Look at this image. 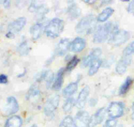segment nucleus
Wrapping results in <instances>:
<instances>
[{
  "mask_svg": "<svg viewBox=\"0 0 134 127\" xmlns=\"http://www.w3.org/2000/svg\"><path fill=\"white\" fill-rule=\"evenodd\" d=\"M117 30H118V26L113 21H109L104 25L98 26L94 31L93 42L96 44L104 42Z\"/></svg>",
  "mask_w": 134,
  "mask_h": 127,
  "instance_id": "1",
  "label": "nucleus"
},
{
  "mask_svg": "<svg viewBox=\"0 0 134 127\" xmlns=\"http://www.w3.org/2000/svg\"><path fill=\"white\" fill-rule=\"evenodd\" d=\"M96 17L90 14L82 18L75 27V31L79 34L88 35L93 33L97 29Z\"/></svg>",
  "mask_w": 134,
  "mask_h": 127,
  "instance_id": "2",
  "label": "nucleus"
},
{
  "mask_svg": "<svg viewBox=\"0 0 134 127\" xmlns=\"http://www.w3.org/2000/svg\"><path fill=\"white\" fill-rule=\"evenodd\" d=\"M64 23L63 20L60 18H54L50 20L46 25L44 32L48 38H57L63 32Z\"/></svg>",
  "mask_w": 134,
  "mask_h": 127,
  "instance_id": "3",
  "label": "nucleus"
},
{
  "mask_svg": "<svg viewBox=\"0 0 134 127\" xmlns=\"http://www.w3.org/2000/svg\"><path fill=\"white\" fill-rule=\"evenodd\" d=\"M130 38V33L125 30H117L109 38L108 41L111 45L119 46L124 44Z\"/></svg>",
  "mask_w": 134,
  "mask_h": 127,
  "instance_id": "4",
  "label": "nucleus"
},
{
  "mask_svg": "<svg viewBox=\"0 0 134 127\" xmlns=\"http://www.w3.org/2000/svg\"><path fill=\"white\" fill-rule=\"evenodd\" d=\"M109 117L112 119L122 117L124 112V104L121 102H113L107 110Z\"/></svg>",
  "mask_w": 134,
  "mask_h": 127,
  "instance_id": "5",
  "label": "nucleus"
},
{
  "mask_svg": "<svg viewBox=\"0 0 134 127\" xmlns=\"http://www.w3.org/2000/svg\"><path fill=\"white\" fill-rule=\"evenodd\" d=\"M60 102V96L58 94L50 96L46 100L44 107V112L46 116L50 117L52 116L58 108Z\"/></svg>",
  "mask_w": 134,
  "mask_h": 127,
  "instance_id": "6",
  "label": "nucleus"
},
{
  "mask_svg": "<svg viewBox=\"0 0 134 127\" xmlns=\"http://www.w3.org/2000/svg\"><path fill=\"white\" fill-rule=\"evenodd\" d=\"M90 117L89 114L85 111L78 112L74 119V127H88Z\"/></svg>",
  "mask_w": 134,
  "mask_h": 127,
  "instance_id": "7",
  "label": "nucleus"
},
{
  "mask_svg": "<svg viewBox=\"0 0 134 127\" xmlns=\"http://www.w3.org/2000/svg\"><path fill=\"white\" fill-rule=\"evenodd\" d=\"M26 21L27 20L25 17H20L14 21H12L11 23H9L8 26V32L14 33V34L18 33L26 26Z\"/></svg>",
  "mask_w": 134,
  "mask_h": 127,
  "instance_id": "8",
  "label": "nucleus"
},
{
  "mask_svg": "<svg viewBox=\"0 0 134 127\" xmlns=\"http://www.w3.org/2000/svg\"><path fill=\"white\" fill-rule=\"evenodd\" d=\"M106 112L107 111L105 108H100V109H99L94 114L90 117L88 127H94L102 123L103 120L105 119Z\"/></svg>",
  "mask_w": 134,
  "mask_h": 127,
  "instance_id": "9",
  "label": "nucleus"
},
{
  "mask_svg": "<svg viewBox=\"0 0 134 127\" xmlns=\"http://www.w3.org/2000/svg\"><path fill=\"white\" fill-rule=\"evenodd\" d=\"M19 111V104L15 97L9 96L7 99V103L4 111L7 115H12Z\"/></svg>",
  "mask_w": 134,
  "mask_h": 127,
  "instance_id": "10",
  "label": "nucleus"
},
{
  "mask_svg": "<svg viewBox=\"0 0 134 127\" xmlns=\"http://www.w3.org/2000/svg\"><path fill=\"white\" fill-rule=\"evenodd\" d=\"M101 54H102L101 49L99 48H96L93 49L91 51L89 55H88V56H86L85 57H84L82 59V62H81V67L85 68V67L89 66L93 60L99 58Z\"/></svg>",
  "mask_w": 134,
  "mask_h": 127,
  "instance_id": "11",
  "label": "nucleus"
},
{
  "mask_svg": "<svg viewBox=\"0 0 134 127\" xmlns=\"http://www.w3.org/2000/svg\"><path fill=\"white\" fill-rule=\"evenodd\" d=\"M70 42L69 39L64 38L61 39L56 47L54 56H61L65 54L67 51L70 49Z\"/></svg>",
  "mask_w": 134,
  "mask_h": 127,
  "instance_id": "12",
  "label": "nucleus"
},
{
  "mask_svg": "<svg viewBox=\"0 0 134 127\" xmlns=\"http://www.w3.org/2000/svg\"><path fill=\"white\" fill-rule=\"evenodd\" d=\"M89 93H90V88H89L88 86H85L81 90L79 94V96H78L77 100H76V106L78 108L81 109L85 106Z\"/></svg>",
  "mask_w": 134,
  "mask_h": 127,
  "instance_id": "13",
  "label": "nucleus"
},
{
  "mask_svg": "<svg viewBox=\"0 0 134 127\" xmlns=\"http://www.w3.org/2000/svg\"><path fill=\"white\" fill-rule=\"evenodd\" d=\"M68 8H67V14L71 20L77 19L81 14V10L75 2L69 1L68 2Z\"/></svg>",
  "mask_w": 134,
  "mask_h": 127,
  "instance_id": "14",
  "label": "nucleus"
},
{
  "mask_svg": "<svg viewBox=\"0 0 134 127\" xmlns=\"http://www.w3.org/2000/svg\"><path fill=\"white\" fill-rule=\"evenodd\" d=\"M85 46L86 42L85 39L81 37H77L70 42V50L73 52H80L85 49Z\"/></svg>",
  "mask_w": 134,
  "mask_h": 127,
  "instance_id": "15",
  "label": "nucleus"
},
{
  "mask_svg": "<svg viewBox=\"0 0 134 127\" xmlns=\"http://www.w3.org/2000/svg\"><path fill=\"white\" fill-rule=\"evenodd\" d=\"M130 63H131L130 57L124 56L122 58H121L119 62H117L115 67V70L117 74H120V75L124 74L126 72L127 68L128 66L130 64Z\"/></svg>",
  "mask_w": 134,
  "mask_h": 127,
  "instance_id": "16",
  "label": "nucleus"
},
{
  "mask_svg": "<svg viewBox=\"0 0 134 127\" xmlns=\"http://www.w3.org/2000/svg\"><path fill=\"white\" fill-rule=\"evenodd\" d=\"M64 71H65L64 68H60L54 77V82L52 86V88L54 90H59L63 86Z\"/></svg>",
  "mask_w": 134,
  "mask_h": 127,
  "instance_id": "17",
  "label": "nucleus"
},
{
  "mask_svg": "<svg viewBox=\"0 0 134 127\" xmlns=\"http://www.w3.org/2000/svg\"><path fill=\"white\" fill-rule=\"evenodd\" d=\"M43 26L41 23H36L33 26H31L30 28V33L31 34L32 39L36 40L38 38H40L42 31Z\"/></svg>",
  "mask_w": 134,
  "mask_h": 127,
  "instance_id": "18",
  "label": "nucleus"
},
{
  "mask_svg": "<svg viewBox=\"0 0 134 127\" xmlns=\"http://www.w3.org/2000/svg\"><path fill=\"white\" fill-rule=\"evenodd\" d=\"M22 119L19 116H12L6 120L4 127H21Z\"/></svg>",
  "mask_w": 134,
  "mask_h": 127,
  "instance_id": "19",
  "label": "nucleus"
},
{
  "mask_svg": "<svg viewBox=\"0 0 134 127\" xmlns=\"http://www.w3.org/2000/svg\"><path fill=\"white\" fill-rule=\"evenodd\" d=\"M113 13H114V9L112 8L109 7V8H105L99 14L97 18V20L99 22H105L109 18L111 15H113Z\"/></svg>",
  "mask_w": 134,
  "mask_h": 127,
  "instance_id": "20",
  "label": "nucleus"
},
{
  "mask_svg": "<svg viewBox=\"0 0 134 127\" xmlns=\"http://www.w3.org/2000/svg\"><path fill=\"white\" fill-rule=\"evenodd\" d=\"M78 89V83L77 82H71L68 86H66L64 88L63 91V94L64 96H69L72 95L76 92Z\"/></svg>",
  "mask_w": 134,
  "mask_h": 127,
  "instance_id": "21",
  "label": "nucleus"
},
{
  "mask_svg": "<svg viewBox=\"0 0 134 127\" xmlns=\"http://www.w3.org/2000/svg\"><path fill=\"white\" fill-rule=\"evenodd\" d=\"M40 96V91L36 85H32L29 88L26 94V99L31 100L32 99H36Z\"/></svg>",
  "mask_w": 134,
  "mask_h": 127,
  "instance_id": "22",
  "label": "nucleus"
},
{
  "mask_svg": "<svg viewBox=\"0 0 134 127\" xmlns=\"http://www.w3.org/2000/svg\"><path fill=\"white\" fill-rule=\"evenodd\" d=\"M133 80L131 77L128 76L127 77V78L125 79V80L124 81V82L122 84L121 86H120L119 90V95H124L128 92L129 89L131 87V84H132Z\"/></svg>",
  "mask_w": 134,
  "mask_h": 127,
  "instance_id": "23",
  "label": "nucleus"
},
{
  "mask_svg": "<svg viewBox=\"0 0 134 127\" xmlns=\"http://www.w3.org/2000/svg\"><path fill=\"white\" fill-rule=\"evenodd\" d=\"M101 64H102V61L99 58L93 60L90 64V68H89V70H88V75L91 76L96 74L98 70H99Z\"/></svg>",
  "mask_w": 134,
  "mask_h": 127,
  "instance_id": "24",
  "label": "nucleus"
},
{
  "mask_svg": "<svg viewBox=\"0 0 134 127\" xmlns=\"http://www.w3.org/2000/svg\"><path fill=\"white\" fill-rule=\"evenodd\" d=\"M30 51V48L28 45V43L26 41H23L21 42L17 47V51L20 56H26L29 54Z\"/></svg>",
  "mask_w": 134,
  "mask_h": 127,
  "instance_id": "25",
  "label": "nucleus"
},
{
  "mask_svg": "<svg viewBox=\"0 0 134 127\" xmlns=\"http://www.w3.org/2000/svg\"><path fill=\"white\" fill-rule=\"evenodd\" d=\"M75 99L73 98H69L64 102L63 105V111L64 112H69L72 110L75 105Z\"/></svg>",
  "mask_w": 134,
  "mask_h": 127,
  "instance_id": "26",
  "label": "nucleus"
},
{
  "mask_svg": "<svg viewBox=\"0 0 134 127\" xmlns=\"http://www.w3.org/2000/svg\"><path fill=\"white\" fill-rule=\"evenodd\" d=\"M79 62V58H78L76 56L72 57L71 59L69 61V62L67 63L65 70H66V71L70 72L76 66V65L78 64Z\"/></svg>",
  "mask_w": 134,
  "mask_h": 127,
  "instance_id": "27",
  "label": "nucleus"
},
{
  "mask_svg": "<svg viewBox=\"0 0 134 127\" xmlns=\"http://www.w3.org/2000/svg\"><path fill=\"white\" fill-rule=\"evenodd\" d=\"M74 124V119L70 116H66L60 122V127H72Z\"/></svg>",
  "mask_w": 134,
  "mask_h": 127,
  "instance_id": "28",
  "label": "nucleus"
},
{
  "mask_svg": "<svg viewBox=\"0 0 134 127\" xmlns=\"http://www.w3.org/2000/svg\"><path fill=\"white\" fill-rule=\"evenodd\" d=\"M50 73H51V72L50 70H44V71H42L40 73L37 74V75L36 76V80L37 82H42V80H46L48 76L50 75Z\"/></svg>",
  "mask_w": 134,
  "mask_h": 127,
  "instance_id": "29",
  "label": "nucleus"
},
{
  "mask_svg": "<svg viewBox=\"0 0 134 127\" xmlns=\"http://www.w3.org/2000/svg\"><path fill=\"white\" fill-rule=\"evenodd\" d=\"M124 56L126 57H129L131 54H134V41L130 43L129 45L124 50Z\"/></svg>",
  "mask_w": 134,
  "mask_h": 127,
  "instance_id": "30",
  "label": "nucleus"
},
{
  "mask_svg": "<svg viewBox=\"0 0 134 127\" xmlns=\"http://www.w3.org/2000/svg\"><path fill=\"white\" fill-rule=\"evenodd\" d=\"M117 126V120L115 119H109L107 120L104 124L103 127H116Z\"/></svg>",
  "mask_w": 134,
  "mask_h": 127,
  "instance_id": "31",
  "label": "nucleus"
},
{
  "mask_svg": "<svg viewBox=\"0 0 134 127\" xmlns=\"http://www.w3.org/2000/svg\"><path fill=\"white\" fill-rule=\"evenodd\" d=\"M127 10L130 14H134V0L131 1L130 2V3L128 4V6L127 8Z\"/></svg>",
  "mask_w": 134,
  "mask_h": 127,
  "instance_id": "32",
  "label": "nucleus"
},
{
  "mask_svg": "<svg viewBox=\"0 0 134 127\" xmlns=\"http://www.w3.org/2000/svg\"><path fill=\"white\" fill-rule=\"evenodd\" d=\"M8 82V76L5 74H1L0 75V84H5Z\"/></svg>",
  "mask_w": 134,
  "mask_h": 127,
  "instance_id": "33",
  "label": "nucleus"
},
{
  "mask_svg": "<svg viewBox=\"0 0 134 127\" xmlns=\"http://www.w3.org/2000/svg\"><path fill=\"white\" fill-rule=\"evenodd\" d=\"M88 103H89V105L91 106H94L97 105V100L95 99H91L89 100Z\"/></svg>",
  "mask_w": 134,
  "mask_h": 127,
  "instance_id": "34",
  "label": "nucleus"
},
{
  "mask_svg": "<svg viewBox=\"0 0 134 127\" xmlns=\"http://www.w3.org/2000/svg\"><path fill=\"white\" fill-rule=\"evenodd\" d=\"M10 1H3V6H4L5 8L8 9V8H9L10 7Z\"/></svg>",
  "mask_w": 134,
  "mask_h": 127,
  "instance_id": "35",
  "label": "nucleus"
},
{
  "mask_svg": "<svg viewBox=\"0 0 134 127\" xmlns=\"http://www.w3.org/2000/svg\"><path fill=\"white\" fill-rule=\"evenodd\" d=\"M5 36L8 38H14V34L12 33H11V32H8V33H6V35Z\"/></svg>",
  "mask_w": 134,
  "mask_h": 127,
  "instance_id": "36",
  "label": "nucleus"
},
{
  "mask_svg": "<svg viewBox=\"0 0 134 127\" xmlns=\"http://www.w3.org/2000/svg\"><path fill=\"white\" fill-rule=\"evenodd\" d=\"M113 1H103L101 2V6L102 5H107V4H110L111 3H112Z\"/></svg>",
  "mask_w": 134,
  "mask_h": 127,
  "instance_id": "37",
  "label": "nucleus"
},
{
  "mask_svg": "<svg viewBox=\"0 0 134 127\" xmlns=\"http://www.w3.org/2000/svg\"><path fill=\"white\" fill-rule=\"evenodd\" d=\"M131 108H132V114H131V118L133 120H134V102L133 103L132 106H131Z\"/></svg>",
  "mask_w": 134,
  "mask_h": 127,
  "instance_id": "38",
  "label": "nucleus"
},
{
  "mask_svg": "<svg viewBox=\"0 0 134 127\" xmlns=\"http://www.w3.org/2000/svg\"><path fill=\"white\" fill-rule=\"evenodd\" d=\"M84 2L88 3V4H93V3H94L95 1H90V0H89V1H84Z\"/></svg>",
  "mask_w": 134,
  "mask_h": 127,
  "instance_id": "39",
  "label": "nucleus"
},
{
  "mask_svg": "<svg viewBox=\"0 0 134 127\" xmlns=\"http://www.w3.org/2000/svg\"><path fill=\"white\" fill-rule=\"evenodd\" d=\"M30 127H38V126H37L36 124H33V125H32L31 126H30Z\"/></svg>",
  "mask_w": 134,
  "mask_h": 127,
  "instance_id": "40",
  "label": "nucleus"
},
{
  "mask_svg": "<svg viewBox=\"0 0 134 127\" xmlns=\"http://www.w3.org/2000/svg\"><path fill=\"white\" fill-rule=\"evenodd\" d=\"M116 127H124V126H123V125H119L118 126H116Z\"/></svg>",
  "mask_w": 134,
  "mask_h": 127,
  "instance_id": "41",
  "label": "nucleus"
},
{
  "mask_svg": "<svg viewBox=\"0 0 134 127\" xmlns=\"http://www.w3.org/2000/svg\"><path fill=\"white\" fill-rule=\"evenodd\" d=\"M132 127H134V125H133V126H132Z\"/></svg>",
  "mask_w": 134,
  "mask_h": 127,
  "instance_id": "42",
  "label": "nucleus"
}]
</instances>
